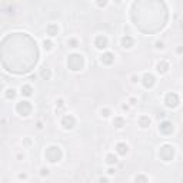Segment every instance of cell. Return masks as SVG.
<instances>
[{"label": "cell", "mask_w": 183, "mask_h": 183, "mask_svg": "<svg viewBox=\"0 0 183 183\" xmlns=\"http://www.w3.org/2000/svg\"><path fill=\"white\" fill-rule=\"evenodd\" d=\"M30 109H32V106H30V103L26 102V100H23V102H20L17 104V112L22 113L23 116H27L29 112H30Z\"/></svg>", "instance_id": "6da1fadb"}, {"label": "cell", "mask_w": 183, "mask_h": 183, "mask_svg": "<svg viewBox=\"0 0 183 183\" xmlns=\"http://www.w3.org/2000/svg\"><path fill=\"white\" fill-rule=\"evenodd\" d=\"M62 125L64 129H72L74 126V117L72 116V114H69V116H64L62 120Z\"/></svg>", "instance_id": "7a4b0ae2"}, {"label": "cell", "mask_w": 183, "mask_h": 183, "mask_svg": "<svg viewBox=\"0 0 183 183\" xmlns=\"http://www.w3.org/2000/svg\"><path fill=\"white\" fill-rule=\"evenodd\" d=\"M120 42H122V47H125V49H130L132 46H133V39H132L129 34L123 36Z\"/></svg>", "instance_id": "3957f363"}, {"label": "cell", "mask_w": 183, "mask_h": 183, "mask_svg": "<svg viewBox=\"0 0 183 183\" xmlns=\"http://www.w3.org/2000/svg\"><path fill=\"white\" fill-rule=\"evenodd\" d=\"M94 45H96L97 49H104V47L107 46V39H106L104 36H97Z\"/></svg>", "instance_id": "277c9868"}, {"label": "cell", "mask_w": 183, "mask_h": 183, "mask_svg": "<svg viewBox=\"0 0 183 183\" xmlns=\"http://www.w3.org/2000/svg\"><path fill=\"white\" fill-rule=\"evenodd\" d=\"M116 150H117L119 154H126L129 152V146H127L126 143H117V144H116Z\"/></svg>", "instance_id": "5b68a950"}, {"label": "cell", "mask_w": 183, "mask_h": 183, "mask_svg": "<svg viewBox=\"0 0 183 183\" xmlns=\"http://www.w3.org/2000/svg\"><path fill=\"white\" fill-rule=\"evenodd\" d=\"M143 80H144V86H146V87H150V86H153V83H154V77L152 74H144Z\"/></svg>", "instance_id": "8992f818"}, {"label": "cell", "mask_w": 183, "mask_h": 183, "mask_svg": "<svg viewBox=\"0 0 183 183\" xmlns=\"http://www.w3.org/2000/svg\"><path fill=\"white\" fill-rule=\"evenodd\" d=\"M47 32H49V34H50V36H56L57 32H59V27H57L56 24H50V26L47 27Z\"/></svg>", "instance_id": "52a82bcc"}, {"label": "cell", "mask_w": 183, "mask_h": 183, "mask_svg": "<svg viewBox=\"0 0 183 183\" xmlns=\"http://www.w3.org/2000/svg\"><path fill=\"white\" fill-rule=\"evenodd\" d=\"M113 54L112 53H106V54H103L102 56V62H104V63H112L113 62Z\"/></svg>", "instance_id": "ba28073f"}, {"label": "cell", "mask_w": 183, "mask_h": 183, "mask_svg": "<svg viewBox=\"0 0 183 183\" xmlns=\"http://www.w3.org/2000/svg\"><path fill=\"white\" fill-rule=\"evenodd\" d=\"M22 94H24V96H30L32 94V87L30 86H22Z\"/></svg>", "instance_id": "9c48e42d"}, {"label": "cell", "mask_w": 183, "mask_h": 183, "mask_svg": "<svg viewBox=\"0 0 183 183\" xmlns=\"http://www.w3.org/2000/svg\"><path fill=\"white\" fill-rule=\"evenodd\" d=\"M117 162V157L114 156V154H107V157H106V163L107 165H113Z\"/></svg>", "instance_id": "30bf717a"}, {"label": "cell", "mask_w": 183, "mask_h": 183, "mask_svg": "<svg viewBox=\"0 0 183 183\" xmlns=\"http://www.w3.org/2000/svg\"><path fill=\"white\" fill-rule=\"evenodd\" d=\"M166 70H167V63L162 62V63L157 64V72H159V73H165Z\"/></svg>", "instance_id": "8fae6325"}, {"label": "cell", "mask_w": 183, "mask_h": 183, "mask_svg": "<svg viewBox=\"0 0 183 183\" xmlns=\"http://www.w3.org/2000/svg\"><path fill=\"white\" fill-rule=\"evenodd\" d=\"M149 125H150V119H149V117H146V116L140 117V126H142V127H147Z\"/></svg>", "instance_id": "7c38bea8"}, {"label": "cell", "mask_w": 183, "mask_h": 183, "mask_svg": "<svg viewBox=\"0 0 183 183\" xmlns=\"http://www.w3.org/2000/svg\"><path fill=\"white\" fill-rule=\"evenodd\" d=\"M7 93H6V94H7V97H9V99H13V97L16 96V90H14V89H7Z\"/></svg>", "instance_id": "4fadbf2b"}, {"label": "cell", "mask_w": 183, "mask_h": 183, "mask_svg": "<svg viewBox=\"0 0 183 183\" xmlns=\"http://www.w3.org/2000/svg\"><path fill=\"white\" fill-rule=\"evenodd\" d=\"M116 127H117V129H122V127H123V120L122 119H116Z\"/></svg>", "instance_id": "5bb4252c"}, {"label": "cell", "mask_w": 183, "mask_h": 183, "mask_svg": "<svg viewBox=\"0 0 183 183\" xmlns=\"http://www.w3.org/2000/svg\"><path fill=\"white\" fill-rule=\"evenodd\" d=\"M40 175H42V176H47V175H49V169L42 167V169H40Z\"/></svg>", "instance_id": "9a60e30c"}, {"label": "cell", "mask_w": 183, "mask_h": 183, "mask_svg": "<svg viewBox=\"0 0 183 183\" xmlns=\"http://www.w3.org/2000/svg\"><path fill=\"white\" fill-rule=\"evenodd\" d=\"M43 45H45V49H47V50L51 47V43H50V42H46V40L43 42Z\"/></svg>", "instance_id": "2e32d148"}, {"label": "cell", "mask_w": 183, "mask_h": 183, "mask_svg": "<svg viewBox=\"0 0 183 183\" xmlns=\"http://www.w3.org/2000/svg\"><path fill=\"white\" fill-rule=\"evenodd\" d=\"M137 82H139V76H136V74L132 76V83H137Z\"/></svg>", "instance_id": "e0dca14e"}, {"label": "cell", "mask_w": 183, "mask_h": 183, "mask_svg": "<svg viewBox=\"0 0 183 183\" xmlns=\"http://www.w3.org/2000/svg\"><path fill=\"white\" fill-rule=\"evenodd\" d=\"M69 43H70V47H77V42H76V40H70V42H69Z\"/></svg>", "instance_id": "ac0fdd59"}, {"label": "cell", "mask_w": 183, "mask_h": 183, "mask_svg": "<svg viewBox=\"0 0 183 183\" xmlns=\"http://www.w3.org/2000/svg\"><path fill=\"white\" fill-rule=\"evenodd\" d=\"M156 47H157V49H163V43H162V42H157V43H156Z\"/></svg>", "instance_id": "d6986e66"}, {"label": "cell", "mask_w": 183, "mask_h": 183, "mask_svg": "<svg viewBox=\"0 0 183 183\" xmlns=\"http://www.w3.org/2000/svg\"><path fill=\"white\" fill-rule=\"evenodd\" d=\"M19 177H20V179H23V180H24V179L27 177V175H26V173H20V175H19Z\"/></svg>", "instance_id": "ffe728a7"}, {"label": "cell", "mask_w": 183, "mask_h": 183, "mask_svg": "<svg viewBox=\"0 0 183 183\" xmlns=\"http://www.w3.org/2000/svg\"><path fill=\"white\" fill-rule=\"evenodd\" d=\"M114 172H116L114 169H109V170H107V173H109V175H114Z\"/></svg>", "instance_id": "44dd1931"}, {"label": "cell", "mask_w": 183, "mask_h": 183, "mask_svg": "<svg viewBox=\"0 0 183 183\" xmlns=\"http://www.w3.org/2000/svg\"><path fill=\"white\" fill-rule=\"evenodd\" d=\"M100 183H107V179H103L102 177V179H100Z\"/></svg>", "instance_id": "7402d4cb"}]
</instances>
